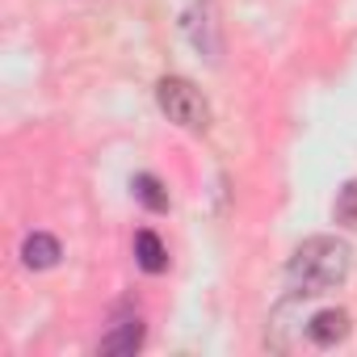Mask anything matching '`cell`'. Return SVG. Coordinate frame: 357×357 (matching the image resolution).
<instances>
[{"instance_id":"277c9868","label":"cell","mask_w":357,"mask_h":357,"mask_svg":"<svg viewBox=\"0 0 357 357\" xmlns=\"http://www.w3.org/2000/svg\"><path fill=\"white\" fill-rule=\"evenodd\" d=\"M307 336H311V344H319V349L340 344V340L349 336V311H340V307L315 311V315L307 319Z\"/></svg>"},{"instance_id":"ba28073f","label":"cell","mask_w":357,"mask_h":357,"mask_svg":"<svg viewBox=\"0 0 357 357\" xmlns=\"http://www.w3.org/2000/svg\"><path fill=\"white\" fill-rule=\"evenodd\" d=\"M130 190H135V198H139L147 211H155V215H164V211H168V190L160 185V176H151V172H139L135 181H130Z\"/></svg>"},{"instance_id":"5b68a950","label":"cell","mask_w":357,"mask_h":357,"mask_svg":"<svg viewBox=\"0 0 357 357\" xmlns=\"http://www.w3.org/2000/svg\"><path fill=\"white\" fill-rule=\"evenodd\" d=\"M59 257H63V248H59V240L47 236V231H34V236H26V244H22L26 269H51V265H59Z\"/></svg>"},{"instance_id":"6da1fadb","label":"cell","mask_w":357,"mask_h":357,"mask_svg":"<svg viewBox=\"0 0 357 357\" xmlns=\"http://www.w3.org/2000/svg\"><path fill=\"white\" fill-rule=\"evenodd\" d=\"M353 269V248L336 236H311L294 248L286 265V282L294 294H328Z\"/></svg>"},{"instance_id":"3957f363","label":"cell","mask_w":357,"mask_h":357,"mask_svg":"<svg viewBox=\"0 0 357 357\" xmlns=\"http://www.w3.org/2000/svg\"><path fill=\"white\" fill-rule=\"evenodd\" d=\"M185 34H190V43L215 63L219 59V26H215V5H211V0H198V5L185 13Z\"/></svg>"},{"instance_id":"52a82bcc","label":"cell","mask_w":357,"mask_h":357,"mask_svg":"<svg viewBox=\"0 0 357 357\" xmlns=\"http://www.w3.org/2000/svg\"><path fill=\"white\" fill-rule=\"evenodd\" d=\"M143 349V324L139 319H122L114 332H105L101 336V353H139Z\"/></svg>"},{"instance_id":"9c48e42d","label":"cell","mask_w":357,"mask_h":357,"mask_svg":"<svg viewBox=\"0 0 357 357\" xmlns=\"http://www.w3.org/2000/svg\"><path fill=\"white\" fill-rule=\"evenodd\" d=\"M332 215H336V223H340V227H357V181H349V185L336 194Z\"/></svg>"},{"instance_id":"7a4b0ae2","label":"cell","mask_w":357,"mask_h":357,"mask_svg":"<svg viewBox=\"0 0 357 357\" xmlns=\"http://www.w3.org/2000/svg\"><path fill=\"white\" fill-rule=\"evenodd\" d=\"M155 101H160V109L168 114V122H176L181 130L202 135V130L211 126V105H206L202 89H198L194 80H185V76H164V80L155 84Z\"/></svg>"},{"instance_id":"8992f818","label":"cell","mask_w":357,"mask_h":357,"mask_svg":"<svg viewBox=\"0 0 357 357\" xmlns=\"http://www.w3.org/2000/svg\"><path fill=\"white\" fill-rule=\"evenodd\" d=\"M135 261H139L143 273H164V269H168V248H164V240H160L155 231H139V236H135Z\"/></svg>"}]
</instances>
